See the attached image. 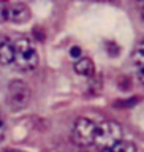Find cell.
Returning a JSON list of instances; mask_svg holds the SVG:
<instances>
[{
	"label": "cell",
	"instance_id": "cell-3",
	"mask_svg": "<svg viewBox=\"0 0 144 152\" xmlns=\"http://www.w3.org/2000/svg\"><path fill=\"white\" fill-rule=\"evenodd\" d=\"M98 124H95L89 117H78L71 128V141L79 147H87L94 144L95 133Z\"/></svg>",
	"mask_w": 144,
	"mask_h": 152
},
{
	"label": "cell",
	"instance_id": "cell-6",
	"mask_svg": "<svg viewBox=\"0 0 144 152\" xmlns=\"http://www.w3.org/2000/svg\"><path fill=\"white\" fill-rule=\"evenodd\" d=\"M14 62V40L7 35H0V65L7 66Z\"/></svg>",
	"mask_w": 144,
	"mask_h": 152
},
{
	"label": "cell",
	"instance_id": "cell-12",
	"mask_svg": "<svg viewBox=\"0 0 144 152\" xmlns=\"http://www.w3.org/2000/svg\"><path fill=\"white\" fill-rule=\"evenodd\" d=\"M138 7H140V13H141V18H143V21H144V2L138 3Z\"/></svg>",
	"mask_w": 144,
	"mask_h": 152
},
{
	"label": "cell",
	"instance_id": "cell-1",
	"mask_svg": "<svg viewBox=\"0 0 144 152\" xmlns=\"http://www.w3.org/2000/svg\"><path fill=\"white\" fill-rule=\"evenodd\" d=\"M38 52L33 46V43L26 37H21L14 40V62L13 65L19 71H32L38 65Z\"/></svg>",
	"mask_w": 144,
	"mask_h": 152
},
{
	"label": "cell",
	"instance_id": "cell-5",
	"mask_svg": "<svg viewBox=\"0 0 144 152\" xmlns=\"http://www.w3.org/2000/svg\"><path fill=\"white\" fill-rule=\"evenodd\" d=\"M30 8L22 2H0V21L24 24L30 19Z\"/></svg>",
	"mask_w": 144,
	"mask_h": 152
},
{
	"label": "cell",
	"instance_id": "cell-13",
	"mask_svg": "<svg viewBox=\"0 0 144 152\" xmlns=\"http://www.w3.org/2000/svg\"><path fill=\"white\" fill-rule=\"evenodd\" d=\"M3 152H21V151H18V149H5Z\"/></svg>",
	"mask_w": 144,
	"mask_h": 152
},
{
	"label": "cell",
	"instance_id": "cell-10",
	"mask_svg": "<svg viewBox=\"0 0 144 152\" xmlns=\"http://www.w3.org/2000/svg\"><path fill=\"white\" fill-rule=\"evenodd\" d=\"M81 52H83V51H81L79 46H73V48L70 49V56L75 57V59H76V57H79V59H81Z\"/></svg>",
	"mask_w": 144,
	"mask_h": 152
},
{
	"label": "cell",
	"instance_id": "cell-2",
	"mask_svg": "<svg viewBox=\"0 0 144 152\" xmlns=\"http://www.w3.org/2000/svg\"><path fill=\"white\" fill-rule=\"evenodd\" d=\"M122 136H124V132H122L121 124L116 121H105L102 124H98L97 127L94 146L105 152L114 144H117L122 140Z\"/></svg>",
	"mask_w": 144,
	"mask_h": 152
},
{
	"label": "cell",
	"instance_id": "cell-7",
	"mask_svg": "<svg viewBox=\"0 0 144 152\" xmlns=\"http://www.w3.org/2000/svg\"><path fill=\"white\" fill-rule=\"evenodd\" d=\"M133 64H135L138 79L144 86V40L140 41V45L136 46L135 52H133Z\"/></svg>",
	"mask_w": 144,
	"mask_h": 152
},
{
	"label": "cell",
	"instance_id": "cell-8",
	"mask_svg": "<svg viewBox=\"0 0 144 152\" xmlns=\"http://www.w3.org/2000/svg\"><path fill=\"white\" fill-rule=\"evenodd\" d=\"M73 68L79 76H84V78H90V76H94V73H95L94 60L89 59V57H81V59H78L75 62Z\"/></svg>",
	"mask_w": 144,
	"mask_h": 152
},
{
	"label": "cell",
	"instance_id": "cell-11",
	"mask_svg": "<svg viewBox=\"0 0 144 152\" xmlns=\"http://www.w3.org/2000/svg\"><path fill=\"white\" fill-rule=\"evenodd\" d=\"M5 132H7V127H5V121H3L2 114H0V141L3 140V136H5Z\"/></svg>",
	"mask_w": 144,
	"mask_h": 152
},
{
	"label": "cell",
	"instance_id": "cell-9",
	"mask_svg": "<svg viewBox=\"0 0 144 152\" xmlns=\"http://www.w3.org/2000/svg\"><path fill=\"white\" fill-rule=\"evenodd\" d=\"M105 152H138V147L133 144L132 141L121 140L117 144H114L113 147H109V149L105 151Z\"/></svg>",
	"mask_w": 144,
	"mask_h": 152
},
{
	"label": "cell",
	"instance_id": "cell-4",
	"mask_svg": "<svg viewBox=\"0 0 144 152\" xmlns=\"http://www.w3.org/2000/svg\"><path fill=\"white\" fill-rule=\"evenodd\" d=\"M32 97V90L27 83L21 79H14L8 84L7 89V104L13 111H21L29 104Z\"/></svg>",
	"mask_w": 144,
	"mask_h": 152
}]
</instances>
